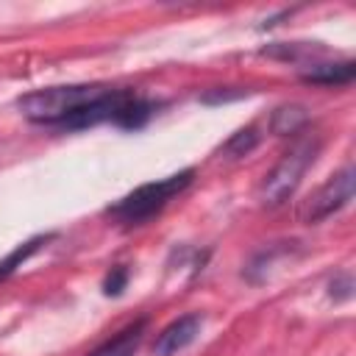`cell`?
Wrapping results in <instances>:
<instances>
[{
	"mask_svg": "<svg viewBox=\"0 0 356 356\" xmlns=\"http://www.w3.org/2000/svg\"><path fill=\"white\" fill-rule=\"evenodd\" d=\"M108 86H47L36 89L25 97H19V114L39 125H56L67 128L86 106H92L97 97H103Z\"/></svg>",
	"mask_w": 356,
	"mask_h": 356,
	"instance_id": "6da1fadb",
	"label": "cell"
},
{
	"mask_svg": "<svg viewBox=\"0 0 356 356\" xmlns=\"http://www.w3.org/2000/svg\"><path fill=\"white\" fill-rule=\"evenodd\" d=\"M195 178V170H181L175 175H167L161 181H150V184H142L136 186L134 192H128L117 206L108 209V214L122 222V225H139L145 220H150L153 214H159L175 195H181Z\"/></svg>",
	"mask_w": 356,
	"mask_h": 356,
	"instance_id": "7a4b0ae2",
	"label": "cell"
},
{
	"mask_svg": "<svg viewBox=\"0 0 356 356\" xmlns=\"http://www.w3.org/2000/svg\"><path fill=\"white\" fill-rule=\"evenodd\" d=\"M317 153H320V139H317V136H303V139H298V142L281 156V161L264 175V181H261V186H259V200H261V206L275 209V206H281L284 200H289L292 192L298 189L303 172L314 164Z\"/></svg>",
	"mask_w": 356,
	"mask_h": 356,
	"instance_id": "3957f363",
	"label": "cell"
},
{
	"mask_svg": "<svg viewBox=\"0 0 356 356\" xmlns=\"http://www.w3.org/2000/svg\"><path fill=\"white\" fill-rule=\"evenodd\" d=\"M353 181H356V172L353 167H342L339 172H334L303 206L300 217L306 222H320L325 217H331L334 211H339L342 206H348V200L353 197Z\"/></svg>",
	"mask_w": 356,
	"mask_h": 356,
	"instance_id": "277c9868",
	"label": "cell"
},
{
	"mask_svg": "<svg viewBox=\"0 0 356 356\" xmlns=\"http://www.w3.org/2000/svg\"><path fill=\"white\" fill-rule=\"evenodd\" d=\"M200 325H203V317H200V314H184V317L172 320V323L156 337L153 353H156V356H172V353H178V350H184L186 345L195 342V337L200 334Z\"/></svg>",
	"mask_w": 356,
	"mask_h": 356,
	"instance_id": "5b68a950",
	"label": "cell"
},
{
	"mask_svg": "<svg viewBox=\"0 0 356 356\" xmlns=\"http://www.w3.org/2000/svg\"><path fill=\"white\" fill-rule=\"evenodd\" d=\"M145 328H147V320L139 317V320L128 323L122 331H117L111 339H106L103 345H97L89 356H134L139 350V345H142Z\"/></svg>",
	"mask_w": 356,
	"mask_h": 356,
	"instance_id": "8992f818",
	"label": "cell"
},
{
	"mask_svg": "<svg viewBox=\"0 0 356 356\" xmlns=\"http://www.w3.org/2000/svg\"><path fill=\"white\" fill-rule=\"evenodd\" d=\"M353 75H356L353 61H337V64H314L312 70L303 72V81L317 86H342V83H350Z\"/></svg>",
	"mask_w": 356,
	"mask_h": 356,
	"instance_id": "52a82bcc",
	"label": "cell"
},
{
	"mask_svg": "<svg viewBox=\"0 0 356 356\" xmlns=\"http://www.w3.org/2000/svg\"><path fill=\"white\" fill-rule=\"evenodd\" d=\"M306 120H309V114L303 106H281L270 117V131L278 136H289V134H298L306 125Z\"/></svg>",
	"mask_w": 356,
	"mask_h": 356,
	"instance_id": "ba28073f",
	"label": "cell"
},
{
	"mask_svg": "<svg viewBox=\"0 0 356 356\" xmlns=\"http://www.w3.org/2000/svg\"><path fill=\"white\" fill-rule=\"evenodd\" d=\"M256 142H259L256 128H242V131H236V134L225 142V153H228V156H234V159L248 156V153L256 147Z\"/></svg>",
	"mask_w": 356,
	"mask_h": 356,
	"instance_id": "9c48e42d",
	"label": "cell"
},
{
	"mask_svg": "<svg viewBox=\"0 0 356 356\" xmlns=\"http://www.w3.org/2000/svg\"><path fill=\"white\" fill-rule=\"evenodd\" d=\"M125 281H128V270H125V267H114V270L106 275V281H103L106 295H120L122 286H125Z\"/></svg>",
	"mask_w": 356,
	"mask_h": 356,
	"instance_id": "30bf717a",
	"label": "cell"
}]
</instances>
